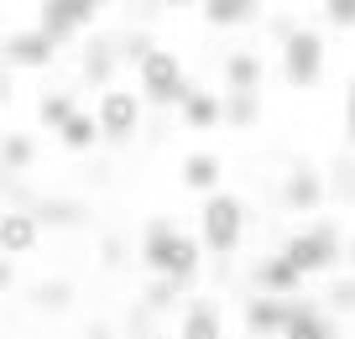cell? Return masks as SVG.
<instances>
[{
    "label": "cell",
    "instance_id": "7c38bea8",
    "mask_svg": "<svg viewBox=\"0 0 355 339\" xmlns=\"http://www.w3.org/2000/svg\"><path fill=\"white\" fill-rule=\"evenodd\" d=\"M282 209L288 214H319L324 204H329V183H324L319 173H309V167H293L288 177H282Z\"/></svg>",
    "mask_w": 355,
    "mask_h": 339
},
{
    "label": "cell",
    "instance_id": "7402d4cb",
    "mask_svg": "<svg viewBox=\"0 0 355 339\" xmlns=\"http://www.w3.org/2000/svg\"><path fill=\"white\" fill-rule=\"evenodd\" d=\"M256 121H261V94H220V125L251 131Z\"/></svg>",
    "mask_w": 355,
    "mask_h": 339
},
{
    "label": "cell",
    "instance_id": "4fadbf2b",
    "mask_svg": "<svg viewBox=\"0 0 355 339\" xmlns=\"http://www.w3.org/2000/svg\"><path fill=\"white\" fill-rule=\"evenodd\" d=\"M42 245L32 209H0V261H16V256H32Z\"/></svg>",
    "mask_w": 355,
    "mask_h": 339
},
{
    "label": "cell",
    "instance_id": "9a60e30c",
    "mask_svg": "<svg viewBox=\"0 0 355 339\" xmlns=\"http://www.w3.org/2000/svg\"><path fill=\"white\" fill-rule=\"evenodd\" d=\"M220 177H225V157L220 152H189L178 162V183L189 188V193H220Z\"/></svg>",
    "mask_w": 355,
    "mask_h": 339
},
{
    "label": "cell",
    "instance_id": "5b68a950",
    "mask_svg": "<svg viewBox=\"0 0 355 339\" xmlns=\"http://www.w3.org/2000/svg\"><path fill=\"white\" fill-rule=\"evenodd\" d=\"M94 131H100V141H110V146H125V141H136L141 136V125H146V105L136 99V89H125V84H110L105 94H94Z\"/></svg>",
    "mask_w": 355,
    "mask_h": 339
},
{
    "label": "cell",
    "instance_id": "6da1fadb",
    "mask_svg": "<svg viewBox=\"0 0 355 339\" xmlns=\"http://www.w3.org/2000/svg\"><path fill=\"white\" fill-rule=\"evenodd\" d=\"M136 261L152 272V282H167L178 297H193V287H199V277H204L199 241H193L189 230H178L167 214L146 219L141 241H136Z\"/></svg>",
    "mask_w": 355,
    "mask_h": 339
},
{
    "label": "cell",
    "instance_id": "4316f807",
    "mask_svg": "<svg viewBox=\"0 0 355 339\" xmlns=\"http://www.w3.org/2000/svg\"><path fill=\"white\" fill-rule=\"evenodd\" d=\"M100 261L105 266H125L131 261V241H125V235H105L100 241Z\"/></svg>",
    "mask_w": 355,
    "mask_h": 339
},
{
    "label": "cell",
    "instance_id": "83f0119b",
    "mask_svg": "<svg viewBox=\"0 0 355 339\" xmlns=\"http://www.w3.org/2000/svg\"><path fill=\"white\" fill-rule=\"evenodd\" d=\"M167 308H178V293L167 282H152L146 287V303H141V313H167Z\"/></svg>",
    "mask_w": 355,
    "mask_h": 339
},
{
    "label": "cell",
    "instance_id": "5bb4252c",
    "mask_svg": "<svg viewBox=\"0 0 355 339\" xmlns=\"http://www.w3.org/2000/svg\"><path fill=\"white\" fill-rule=\"evenodd\" d=\"M173 339H225V308L214 297H183Z\"/></svg>",
    "mask_w": 355,
    "mask_h": 339
},
{
    "label": "cell",
    "instance_id": "f1b7e54d",
    "mask_svg": "<svg viewBox=\"0 0 355 339\" xmlns=\"http://www.w3.org/2000/svg\"><path fill=\"white\" fill-rule=\"evenodd\" d=\"M324 21H329L334 32H350L355 26V6L350 0H329V6H324Z\"/></svg>",
    "mask_w": 355,
    "mask_h": 339
},
{
    "label": "cell",
    "instance_id": "3957f363",
    "mask_svg": "<svg viewBox=\"0 0 355 339\" xmlns=\"http://www.w3.org/2000/svg\"><path fill=\"white\" fill-rule=\"evenodd\" d=\"M277 256L303 277V282L319 277V272H340V256H345L340 225H334V219H313V225H303V230H293L288 241H282Z\"/></svg>",
    "mask_w": 355,
    "mask_h": 339
},
{
    "label": "cell",
    "instance_id": "8992f818",
    "mask_svg": "<svg viewBox=\"0 0 355 339\" xmlns=\"http://www.w3.org/2000/svg\"><path fill=\"white\" fill-rule=\"evenodd\" d=\"M277 53H282V78H288V89H313V84L324 78L329 42H324L319 26H298V32H293Z\"/></svg>",
    "mask_w": 355,
    "mask_h": 339
},
{
    "label": "cell",
    "instance_id": "d6986e66",
    "mask_svg": "<svg viewBox=\"0 0 355 339\" xmlns=\"http://www.w3.org/2000/svg\"><path fill=\"white\" fill-rule=\"evenodd\" d=\"M32 167H37V136L32 131H6L0 136V173L21 177Z\"/></svg>",
    "mask_w": 355,
    "mask_h": 339
},
{
    "label": "cell",
    "instance_id": "ffe728a7",
    "mask_svg": "<svg viewBox=\"0 0 355 339\" xmlns=\"http://www.w3.org/2000/svg\"><path fill=\"white\" fill-rule=\"evenodd\" d=\"M32 219H37V230H68V225H78L84 219V204L78 198H32Z\"/></svg>",
    "mask_w": 355,
    "mask_h": 339
},
{
    "label": "cell",
    "instance_id": "52a82bcc",
    "mask_svg": "<svg viewBox=\"0 0 355 339\" xmlns=\"http://www.w3.org/2000/svg\"><path fill=\"white\" fill-rule=\"evenodd\" d=\"M100 11H105V6H94V0H42V6H37L32 32L47 37L53 47H63V42H73L78 32L100 26Z\"/></svg>",
    "mask_w": 355,
    "mask_h": 339
},
{
    "label": "cell",
    "instance_id": "277c9868",
    "mask_svg": "<svg viewBox=\"0 0 355 339\" xmlns=\"http://www.w3.org/2000/svg\"><path fill=\"white\" fill-rule=\"evenodd\" d=\"M131 68H136V99H141V105L178 110V99L189 94V68H183V58H178V53H167V47L141 53Z\"/></svg>",
    "mask_w": 355,
    "mask_h": 339
},
{
    "label": "cell",
    "instance_id": "44dd1931",
    "mask_svg": "<svg viewBox=\"0 0 355 339\" xmlns=\"http://www.w3.org/2000/svg\"><path fill=\"white\" fill-rule=\"evenodd\" d=\"M199 11H204V21L220 26V32L261 21V6H256V0H209V6H199Z\"/></svg>",
    "mask_w": 355,
    "mask_h": 339
},
{
    "label": "cell",
    "instance_id": "30bf717a",
    "mask_svg": "<svg viewBox=\"0 0 355 339\" xmlns=\"http://www.w3.org/2000/svg\"><path fill=\"white\" fill-rule=\"evenodd\" d=\"M115 73H121V53H115V37H100V32H94L84 47H78V78H84L89 89H100V94H105L110 84H121Z\"/></svg>",
    "mask_w": 355,
    "mask_h": 339
},
{
    "label": "cell",
    "instance_id": "ac0fdd59",
    "mask_svg": "<svg viewBox=\"0 0 355 339\" xmlns=\"http://www.w3.org/2000/svg\"><path fill=\"white\" fill-rule=\"evenodd\" d=\"M53 136H58V146H63V152H73V157H89L94 146H100V131H94V115H89V110H73V115H68Z\"/></svg>",
    "mask_w": 355,
    "mask_h": 339
},
{
    "label": "cell",
    "instance_id": "d4e9b609",
    "mask_svg": "<svg viewBox=\"0 0 355 339\" xmlns=\"http://www.w3.org/2000/svg\"><path fill=\"white\" fill-rule=\"evenodd\" d=\"M32 303L42 308V313H63V308L73 303V282H68V277H47V282H37Z\"/></svg>",
    "mask_w": 355,
    "mask_h": 339
},
{
    "label": "cell",
    "instance_id": "d6a6232c",
    "mask_svg": "<svg viewBox=\"0 0 355 339\" xmlns=\"http://www.w3.org/2000/svg\"><path fill=\"white\" fill-rule=\"evenodd\" d=\"M146 339H173V334H146Z\"/></svg>",
    "mask_w": 355,
    "mask_h": 339
},
{
    "label": "cell",
    "instance_id": "1f68e13d",
    "mask_svg": "<svg viewBox=\"0 0 355 339\" xmlns=\"http://www.w3.org/2000/svg\"><path fill=\"white\" fill-rule=\"evenodd\" d=\"M282 339H313V334H282Z\"/></svg>",
    "mask_w": 355,
    "mask_h": 339
},
{
    "label": "cell",
    "instance_id": "4dcf8cb0",
    "mask_svg": "<svg viewBox=\"0 0 355 339\" xmlns=\"http://www.w3.org/2000/svg\"><path fill=\"white\" fill-rule=\"evenodd\" d=\"M84 339H115V329H110V324H89Z\"/></svg>",
    "mask_w": 355,
    "mask_h": 339
},
{
    "label": "cell",
    "instance_id": "7a4b0ae2",
    "mask_svg": "<svg viewBox=\"0 0 355 339\" xmlns=\"http://www.w3.org/2000/svg\"><path fill=\"white\" fill-rule=\"evenodd\" d=\"M245 225H251V214H245V198L230 193V188H220V193H209L199 204V230H193V241H199L204 256H235L245 245Z\"/></svg>",
    "mask_w": 355,
    "mask_h": 339
},
{
    "label": "cell",
    "instance_id": "484cf974",
    "mask_svg": "<svg viewBox=\"0 0 355 339\" xmlns=\"http://www.w3.org/2000/svg\"><path fill=\"white\" fill-rule=\"evenodd\" d=\"M298 26H303V16H293V11H277V16H266V37H272V42H288V37L293 32H298Z\"/></svg>",
    "mask_w": 355,
    "mask_h": 339
},
{
    "label": "cell",
    "instance_id": "9c48e42d",
    "mask_svg": "<svg viewBox=\"0 0 355 339\" xmlns=\"http://www.w3.org/2000/svg\"><path fill=\"white\" fill-rule=\"evenodd\" d=\"M251 282H256V297H277V303L303 297V277L293 272L277 251H261V256L251 261Z\"/></svg>",
    "mask_w": 355,
    "mask_h": 339
},
{
    "label": "cell",
    "instance_id": "8fae6325",
    "mask_svg": "<svg viewBox=\"0 0 355 339\" xmlns=\"http://www.w3.org/2000/svg\"><path fill=\"white\" fill-rule=\"evenodd\" d=\"M220 84L225 94H261L266 84V58L256 47H235V53L220 58Z\"/></svg>",
    "mask_w": 355,
    "mask_h": 339
},
{
    "label": "cell",
    "instance_id": "cb8c5ba5",
    "mask_svg": "<svg viewBox=\"0 0 355 339\" xmlns=\"http://www.w3.org/2000/svg\"><path fill=\"white\" fill-rule=\"evenodd\" d=\"M350 308H355V277H350V266H345V272H334V277H329L324 313H329L334 324H350Z\"/></svg>",
    "mask_w": 355,
    "mask_h": 339
},
{
    "label": "cell",
    "instance_id": "f546056e",
    "mask_svg": "<svg viewBox=\"0 0 355 339\" xmlns=\"http://www.w3.org/2000/svg\"><path fill=\"white\" fill-rule=\"evenodd\" d=\"M16 287V261H0V293H11Z\"/></svg>",
    "mask_w": 355,
    "mask_h": 339
},
{
    "label": "cell",
    "instance_id": "ba28073f",
    "mask_svg": "<svg viewBox=\"0 0 355 339\" xmlns=\"http://www.w3.org/2000/svg\"><path fill=\"white\" fill-rule=\"evenodd\" d=\"M58 63V47L47 37H37L32 26H16V32L0 37V68L6 73H42Z\"/></svg>",
    "mask_w": 355,
    "mask_h": 339
},
{
    "label": "cell",
    "instance_id": "603a6c76",
    "mask_svg": "<svg viewBox=\"0 0 355 339\" xmlns=\"http://www.w3.org/2000/svg\"><path fill=\"white\" fill-rule=\"evenodd\" d=\"M73 110H78V94H73V89H42V94H37V125L58 131Z\"/></svg>",
    "mask_w": 355,
    "mask_h": 339
},
{
    "label": "cell",
    "instance_id": "e0dca14e",
    "mask_svg": "<svg viewBox=\"0 0 355 339\" xmlns=\"http://www.w3.org/2000/svg\"><path fill=\"white\" fill-rule=\"evenodd\" d=\"M241 318H245V334H251V339H282L288 303H277V297H245Z\"/></svg>",
    "mask_w": 355,
    "mask_h": 339
},
{
    "label": "cell",
    "instance_id": "2e32d148",
    "mask_svg": "<svg viewBox=\"0 0 355 339\" xmlns=\"http://www.w3.org/2000/svg\"><path fill=\"white\" fill-rule=\"evenodd\" d=\"M178 121L189 125V131H214L220 125V94L204 84H189V94L178 99Z\"/></svg>",
    "mask_w": 355,
    "mask_h": 339
}]
</instances>
